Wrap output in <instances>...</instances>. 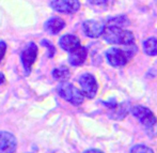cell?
<instances>
[{"label": "cell", "mask_w": 157, "mask_h": 153, "mask_svg": "<svg viewBox=\"0 0 157 153\" xmlns=\"http://www.w3.org/2000/svg\"><path fill=\"white\" fill-rule=\"evenodd\" d=\"M52 8L63 14H74L80 9L79 0H52Z\"/></svg>", "instance_id": "8992f818"}, {"label": "cell", "mask_w": 157, "mask_h": 153, "mask_svg": "<svg viewBox=\"0 0 157 153\" xmlns=\"http://www.w3.org/2000/svg\"><path fill=\"white\" fill-rule=\"evenodd\" d=\"M17 141L13 134L9 132H0V152L10 153L16 149Z\"/></svg>", "instance_id": "9c48e42d"}, {"label": "cell", "mask_w": 157, "mask_h": 153, "mask_svg": "<svg viewBox=\"0 0 157 153\" xmlns=\"http://www.w3.org/2000/svg\"><path fill=\"white\" fill-rule=\"evenodd\" d=\"M130 152L134 153H152L154 152L153 149L145 145H142V143H139V145H136L130 149Z\"/></svg>", "instance_id": "2e32d148"}, {"label": "cell", "mask_w": 157, "mask_h": 153, "mask_svg": "<svg viewBox=\"0 0 157 153\" xmlns=\"http://www.w3.org/2000/svg\"><path fill=\"white\" fill-rule=\"evenodd\" d=\"M79 85L81 87V92L88 99H93L98 91V84L94 75L90 73H85L78 79Z\"/></svg>", "instance_id": "5b68a950"}, {"label": "cell", "mask_w": 157, "mask_h": 153, "mask_svg": "<svg viewBox=\"0 0 157 153\" xmlns=\"http://www.w3.org/2000/svg\"><path fill=\"white\" fill-rule=\"evenodd\" d=\"M57 91H58L59 95H60L62 99L67 101L68 103L73 104V105L78 106L83 103L85 95L82 94V92H81L80 90L77 89L72 84L63 81V83H61L60 85L58 86Z\"/></svg>", "instance_id": "7a4b0ae2"}, {"label": "cell", "mask_w": 157, "mask_h": 153, "mask_svg": "<svg viewBox=\"0 0 157 153\" xmlns=\"http://www.w3.org/2000/svg\"><path fill=\"white\" fill-rule=\"evenodd\" d=\"M37 56V47L34 43H29L21 52V59L26 72L29 73Z\"/></svg>", "instance_id": "ba28073f"}, {"label": "cell", "mask_w": 157, "mask_h": 153, "mask_svg": "<svg viewBox=\"0 0 157 153\" xmlns=\"http://www.w3.org/2000/svg\"><path fill=\"white\" fill-rule=\"evenodd\" d=\"M130 114L142 125L147 128H153L157 123V118L150 108L142 105H134L130 108Z\"/></svg>", "instance_id": "277c9868"}, {"label": "cell", "mask_w": 157, "mask_h": 153, "mask_svg": "<svg viewBox=\"0 0 157 153\" xmlns=\"http://www.w3.org/2000/svg\"><path fill=\"white\" fill-rule=\"evenodd\" d=\"M105 25H112V26H118V27H125V26L129 25L127 17L124 15H119L116 17H111L107 21Z\"/></svg>", "instance_id": "9a60e30c"}, {"label": "cell", "mask_w": 157, "mask_h": 153, "mask_svg": "<svg viewBox=\"0 0 157 153\" xmlns=\"http://www.w3.org/2000/svg\"><path fill=\"white\" fill-rule=\"evenodd\" d=\"M103 103H104V105L107 106L110 109H114V108L118 107V103H117V100L114 99V97H111L110 100H108V101H106V102H103Z\"/></svg>", "instance_id": "e0dca14e"}, {"label": "cell", "mask_w": 157, "mask_h": 153, "mask_svg": "<svg viewBox=\"0 0 157 153\" xmlns=\"http://www.w3.org/2000/svg\"><path fill=\"white\" fill-rule=\"evenodd\" d=\"M142 48L144 54L147 55V56H157V37H151L144 40L142 44Z\"/></svg>", "instance_id": "4fadbf2b"}, {"label": "cell", "mask_w": 157, "mask_h": 153, "mask_svg": "<svg viewBox=\"0 0 157 153\" xmlns=\"http://www.w3.org/2000/svg\"><path fill=\"white\" fill-rule=\"evenodd\" d=\"M4 83V76H3V74H1V73H0V85H1V84H3Z\"/></svg>", "instance_id": "7402d4cb"}, {"label": "cell", "mask_w": 157, "mask_h": 153, "mask_svg": "<svg viewBox=\"0 0 157 153\" xmlns=\"http://www.w3.org/2000/svg\"><path fill=\"white\" fill-rule=\"evenodd\" d=\"M71 73L66 66H60V68H56L52 71V76L55 77V79L61 81H65L66 79H68Z\"/></svg>", "instance_id": "5bb4252c"}, {"label": "cell", "mask_w": 157, "mask_h": 153, "mask_svg": "<svg viewBox=\"0 0 157 153\" xmlns=\"http://www.w3.org/2000/svg\"><path fill=\"white\" fill-rule=\"evenodd\" d=\"M134 53L130 50H124L119 47H111L105 53L106 60L113 68H122L126 65Z\"/></svg>", "instance_id": "3957f363"}, {"label": "cell", "mask_w": 157, "mask_h": 153, "mask_svg": "<svg viewBox=\"0 0 157 153\" xmlns=\"http://www.w3.org/2000/svg\"><path fill=\"white\" fill-rule=\"evenodd\" d=\"M92 4H96V6H101V4H105L107 3L110 0H89Z\"/></svg>", "instance_id": "ffe728a7"}, {"label": "cell", "mask_w": 157, "mask_h": 153, "mask_svg": "<svg viewBox=\"0 0 157 153\" xmlns=\"http://www.w3.org/2000/svg\"><path fill=\"white\" fill-rule=\"evenodd\" d=\"M86 153H91V152H96V153H99V152H103L101 149H94V148H92V149H88L85 151Z\"/></svg>", "instance_id": "44dd1931"}, {"label": "cell", "mask_w": 157, "mask_h": 153, "mask_svg": "<svg viewBox=\"0 0 157 153\" xmlns=\"http://www.w3.org/2000/svg\"><path fill=\"white\" fill-rule=\"evenodd\" d=\"M88 57V50L83 46H79L76 49L70 52V56H68V61L73 66H79L81 64L85 63Z\"/></svg>", "instance_id": "30bf717a"}, {"label": "cell", "mask_w": 157, "mask_h": 153, "mask_svg": "<svg viewBox=\"0 0 157 153\" xmlns=\"http://www.w3.org/2000/svg\"><path fill=\"white\" fill-rule=\"evenodd\" d=\"M105 29V23L96 19H88L83 22L82 30L87 37L91 39H96L103 34V31Z\"/></svg>", "instance_id": "52a82bcc"}, {"label": "cell", "mask_w": 157, "mask_h": 153, "mask_svg": "<svg viewBox=\"0 0 157 153\" xmlns=\"http://www.w3.org/2000/svg\"><path fill=\"white\" fill-rule=\"evenodd\" d=\"M59 45L66 52H72L80 46V40L74 34H64L59 40Z\"/></svg>", "instance_id": "8fae6325"}, {"label": "cell", "mask_w": 157, "mask_h": 153, "mask_svg": "<svg viewBox=\"0 0 157 153\" xmlns=\"http://www.w3.org/2000/svg\"><path fill=\"white\" fill-rule=\"evenodd\" d=\"M64 27H65V23L63 19L59 18V17H52L44 25L45 30L50 34H58Z\"/></svg>", "instance_id": "7c38bea8"}, {"label": "cell", "mask_w": 157, "mask_h": 153, "mask_svg": "<svg viewBox=\"0 0 157 153\" xmlns=\"http://www.w3.org/2000/svg\"><path fill=\"white\" fill-rule=\"evenodd\" d=\"M101 37L107 43L112 45H124L129 46L135 44V35L132 31L123 27L112 25H105Z\"/></svg>", "instance_id": "6da1fadb"}, {"label": "cell", "mask_w": 157, "mask_h": 153, "mask_svg": "<svg viewBox=\"0 0 157 153\" xmlns=\"http://www.w3.org/2000/svg\"><path fill=\"white\" fill-rule=\"evenodd\" d=\"M42 44L45 46H47L48 47V53H49V57H52L55 55V53H56V49H55V47L52 45V44L49 43L48 41H46V40H44V41H42Z\"/></svg>", "instance_id": "ac0fdd59"}, {"label": "cell", "mask_w": 157, "mask_h": 153, "mask_svg": "<svg viewBox=\"0 0 157 153\" xmlns=\"http://www.w3.org/2000/svg\"><path fill=\"white\" fill-rule=\"evenodd\" d=\"M6 44L4 41H0V62L3 59L4 54H6Z\"/></svg>", "instance_id": "d6986e66"}]
</instances>
